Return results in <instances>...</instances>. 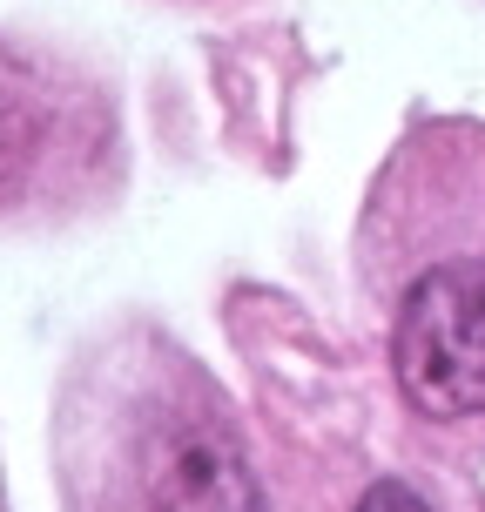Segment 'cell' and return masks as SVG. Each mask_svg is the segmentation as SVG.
Segmentation results:
<instances>
[{
    "mask_svg": "<svg viewBox=\"0 0 485 512\" xmlns=\"http://www.w3.org/2000/svg\"><path fill=\"white\" fill-rule=\"evenodd\" d=\"M391 364L425 418L485 411V263H438L405 290Z\"/></svg>",
    "mask_w": 485,
    "mask_h": 512,
    "instance_id": "obj_1",
    "label": "cell"
},
{
    "mask_svg": "<svg viewBox=\"0 0 485 512\" xmlns=\"http://www.w3.org/2000/svg\"><path fill=\"white\" fill-rule=\"evenodd\" d=\"M149 512H270L243 445L216 418H182L149 452Z\"/></svg>",
    "mask_w": 485,
    "mask_h": 512,
    "instance_id": "obj_2",
    "label": "cell"
},
{
    "mask_svg": "<svg viewBox=\"0 0 485 512\" xmlns=\"http://www.w3.org/2000/svg\"><path fill=\"white\" fill-rule=\"evenodd\" d=\"M358 512H432V506H425V499H418L405 479H384V486H371V492L358 499Z\"/></svg>",
    "mask_w": 485,
    "mask_h": 512,
    "instance_id": "obj_3",
    "label": "cell"
}]
</instances>
